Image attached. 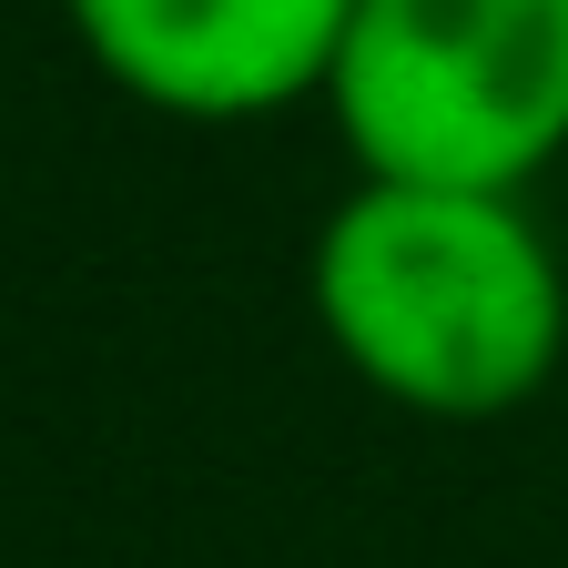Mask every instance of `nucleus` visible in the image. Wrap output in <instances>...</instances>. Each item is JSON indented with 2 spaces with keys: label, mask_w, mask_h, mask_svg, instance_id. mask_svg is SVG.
<instances>
[{
  "label": "nucleus",
  "mask_w": 568,
  "mask_h": 568,
  "mask_svg": "<svg viewBox=\"0 0 568 568\" xmlns=\"http://www.w3.org/2000/svg\"><path fill=\"white\" fill-rule=\"evenodd\" d=\"M315 325L406 416H518L568 355V274L528 193L355 183L315 224Z\"/></svg>",
  "instance_id": "f257e3e1"
},
{
  "label": "nucleus",
  "mask_w": 568,
  "mask_h": 568,
  "mask_svg": "<svg viewBox=\"0 0 568 568\" xmlns=\"http://www.w3.org/2000/svg\"><path fill=\"white\" fill-rule=\"evenodd\" d=\"M325 102L355 183L528 193L568 153V0H355Z\"/></svg>",
  "instance_id": "f03ea898"
},
{
  "label": "nucleus",
  "mask_w": 568,
  "mask_h": 568,
  "mask_svg": "<svg viewBox=\"0 0 568 568\" xmlns=\"http://www.w3.org/2000/svg\"><path fill=\"white\" fill-rule=\"evenodd\" d=\"M112 92L163 122H264L335 82L355 0H61Z\"/></svg>",
  "instance_id": "7ed1b4c3"
}]
</instances>
